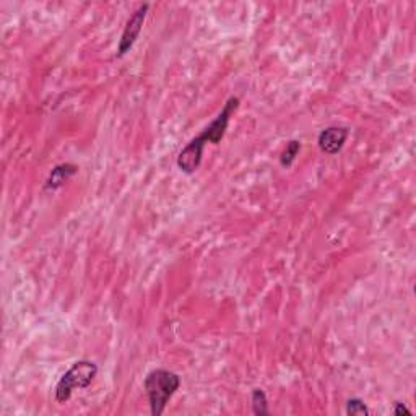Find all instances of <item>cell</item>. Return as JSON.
Segmentation results:
<instances>
[{
    "label": "cell",
    "mask_w": 416,
    "mask_h": 416,
    "mask_svg": "<svg viewBox=\"0 0 416 416\" xmlns=\"http://www.w3.org/2000/svg\"><path fill=\"white\" fill-rule=\"evenodd\" d=\"M239 98L238 96H231L229 100L224 104V108L221 109V112L212 120L210 125L202 132L199 137H195L189 141L187 145L184 146L180 153L178 155V168L180 171L185 174H192L199 169L200 163H202V156H204V149L207 144L212 145H218L223 140L224 134L228 130V124L229 119L236 109L239 108Z\"/></svg>",
    "instance_id": "6da1fadb"
},
{
    "label": "cell",
    "mask_w": 416,
    "mask_h": 416,
    "mask_svg": "<svg viewBox=\"0 0 416 416\" xmlns=\"http://www.w3.org/2000/svg\"><path fill=\"white\" fill-rule=\"evenodd\" d=\"M145 392L149 395L150 410L153 416H161L166 405L180 387V377L176 372L168 369H155L149 372L144 382Z\"/></svg>",
    "instance_id": "7a4b0ae2"
},
{
    "label": "cell",
    "mask_w": 416,
    "mask_h": 416,
    "mask_svg": "<svg viewBox=\"0 0 416 416\" xmlns=\"http://www.w3.org/2000/svg\"><path fill=\"white\" fill-rule=\"evenodd\" d=\"M98 374V366L93 361H76L65 374L60 377L56 386V400L65 403L70 400L74 391L76 388H86L93 384Z\"/></svg>",
    "instance_id": "3957f363"
},
{
    "label": "cell",
    "mask_w": 416,
    "mask_h": 416,
    "mask_svg": "<svg viewBox=\"0 0 416 416\" xmlns=\"http://www.w3.org/2000/svg\"><path fill=\"white\" fill-rule=\"evenodd\" d=\"M150 4H141L135 12L130 15V18L127 20V23L124 26L122 36H120L119 46H117V57H124L125 54L130 52V49L134 47L135 41L139 40L141 28H144L146 13H149Z\"/></svg>",
    "instance_id": "277c9868"
},
{
    "label": "cell",
    "mask_w": 416,
    "mask_h": 416,
    "mask_svg": "<svg viewBox=\"0 0 416 416\" xmlns=\"http://www.w3.org/2000/svg\"><path fill=\"white\" fill-rule=\"evenodd\" d=\"M349 137V129L342 127V125H332V127H327L319 134V139H317V145H319L320 151L327 153V155H337L338 151L347 144Z\"/></svg>",
    "instance_id": "5b68a950"
},
{
    "label": "cell",
    "mask_w": 416,
    "mask_h": 416,
    "mask_svg": "<svg viewBox=\"0 0 416 416\" xmlns=\"http://www.w3.org/2000/svg\"><path fill=\"white\" fill-rule=\"evenodd\" d=\"M79 171V166H75L72 163H64V164H59L51 171L49 174V178L46 180V189L47 190H57L62 187V185L67 183V180L76 174Z\"/></svg>",
    "instance_id": "8992f818"
},
{
    "label": "cell",
    "mask_w": 416,
    "mask_h": 416,
    "mask_svg": "<svg viewBox=\"0 0 416 416\" xmlns=\"http://www.w3.org/2000/svg\"><path fill=\"white\" fill-rule=\"evenodd\" d=\"M250 400H253V412L257 416H267L270 413L268 410V400L267 393L262 391V388H254L253 395H250Z\"/></svg>",
    "instance_id": "52a82bcc"
},
{
    "label": "cell",
    "mask_w": 416,
    "mask_h": 416,
    "mask_svg": "<svg viewBox=\"0 0 416 416\" xmlns=\"http://www.w3.org/2000/svg\"><path fill=\"white\" fill-rule=\"evenodd\" d=\"M299 150H301V141H298V140L288 141L287 149L283 150L282 156H280V164H282V166L283 168H289V166H291V164L294 163V160H296Z\"/></svg>",
    "instance_id": "ba28073f"
},
{
    "label": "cell",
    "mask_w": 416,
    "mask_h": 416,
    "mask_svg": "<svg viewBox=\"0 0 416 416\" xmlns=\"http://www.w3.org/2000/svg\"><path fill=\"white\" fill-rule=\"evenodd\" d=\"M347 415L348 416H368L369 408L361 398H349L347 402Z\"/></svg>",
    "instance_id": "9c48e42d"
},
{
    "label": "cell",
    "mask_w": 416,
    "mask_h": 416,
    "mask_svg": "<svg viewBox=\"0 0 416 416\" xmlns=\"http://www.w3.org/2000/svg\"><path fill=\"white\" fill-rule=\"evenodd\" d=\"M393 415H397V416L407 415V416H410V415H412V412H410V410H408L407 407H405L403 403L397 402V403H395V407H393Z\"/></svg>",
    "instance_id": "30bf717a"
}]
</instances>
